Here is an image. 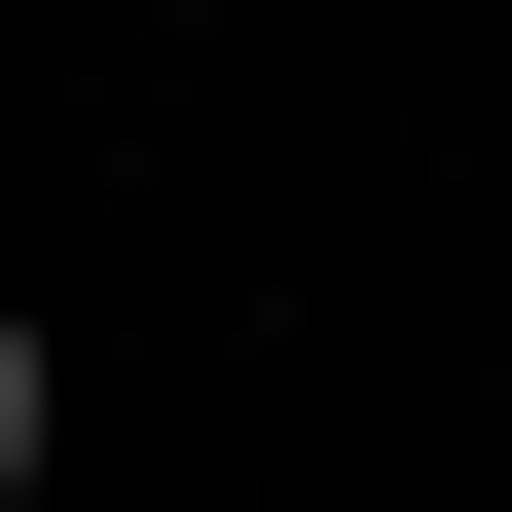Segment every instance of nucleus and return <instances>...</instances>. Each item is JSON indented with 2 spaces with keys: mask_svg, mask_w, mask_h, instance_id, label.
<instances>
[{
  "mask_svg": "<svg viewBox=\"0 0 512 512\" xmlns=\"http://www.w3.org/2000/svg\"><path fill=\"white\" fill-rule=\"evenodd\" d=\"M37 439H74V366H37V330H0V512H37Z\"/></svg>",
  "mask_w": 512,
  "mask_h": 512,
  "instance_id": "f257e3e1",
  "label": "nucleus"
}]
</instances>
